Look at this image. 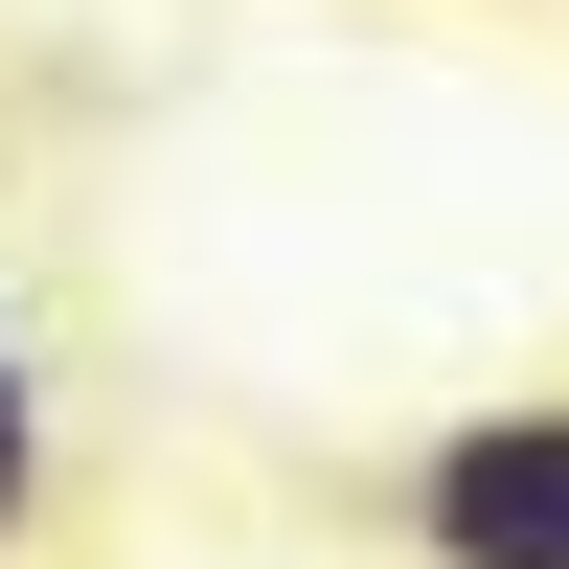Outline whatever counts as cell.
Instances as JSON below:
<instances>
[{"mask_svg": "<svg viewBox=\"0 0 569 569\" xmlns=\"http://www.w3.org/2000/svg\"><path fill=\"white\" fill-rule=\"evenodd\" d=\"M46 501H69V410H46V342L0 319V569L46 547Z\"/></svg>", "mask_w": 569, "mask_h": 569, "instance_id": "2", "label": "cell"}, {"mask_svg": "<svg viewBox=\"0 0 569 569\" xmlns=\"http://www.w3.org/2000/svg\"><path fill=\"white\" fill-rule=\"evenodd\" d=\"M365 525L410 569H569V388H479L365 479Z\"/></svg>", "mask_w": 569, "mask_h": 569, "instance_id": "1", "label": "cell"}]
</instances>
